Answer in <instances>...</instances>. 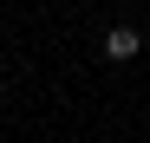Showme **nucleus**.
Here are the masks:
<instances>
[{"label": "nucleus", "mask_w": 150, "mask_h": 143, "mask_svg": "<svg viewBox=\"0 0 150 143\" xmlns=\"http://www.w3.org/2000/svg\"><path fill=\"white\" fill-rule=\"evenodd\" d=\"M137 52H144V33H137V26H111V33H105V59H111V65L137 59Z\"/></svg>", "instance_id": "1"}]
</instances>
